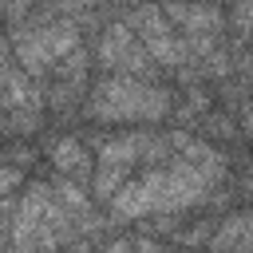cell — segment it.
<instances>
[{
    "instance_id": "1",
    "label": "cell",
    "mask_w": 253,
    "mask_h": 253,
    "mask_svg": "<svg viewBox=\"0 0 253 253\" xmlns=\"http://www.w3.org/2000/svg\"><path fill=\"white\" fill-rule=\"evenodd\" d=\"M225 166H202V162H190L182 154L134 174L111 202V217L119 221H138V217H158V213H174V210H190V206H202L210 198V190L221 182Z\"/></svg>"
},
{
    "instance_id": "2",
    "label": "cell",
    "mask_w": 253,
    "mask_h": 253,
    "mask_svg": "<svg viewBox=\"0 0 253 253\" xmlns=\"http://www.w3.org/2000/svg\"><path fill=\"white\" fill-rule=\"evenodd\" d=\"M75 241V213L51 182H28L16 210L4 213V253H59Z\"/></svg>"
},
{
    "instance_id": "3",
    "label": "cell",
    "mask_w": 253,
    "mask_h": 253,
    "mask_svg": "<svg viewBox=\"0 0 253 253\" xmlns=\"http://www.w3.org/2000/svg\"><path fill=\"white\" fill-rule=\"evenodd\" d=\"M83 115L91 123H158L174 115V91L138 75H103L91 83Z\"/></svg>"
},
{
    "instance_id": "4",
    "label": "cell",
    "mask_w": 253,
    "mask_h": 253,
    "mask_svg": "<svg viewBox=\"0 0 253 253\" xmlns=\"http://www.w3.org/2000/svg\"><path fill=\"white\" fill-rule=\"evenodd\" d=\"M8 47L20 59V67L36 79H47L71 51H79V24L71 16L47 12V16H28L12 24Z\"/></svg>"
},
{
    "instance_id": "5",
    "label": "cell",
    "mask_w": 253,
    "mask_h": 253,
    "mask_svg": "<svg viewBox=\"0 0 253 253\" xmlns=\"http://www.w3.org/2000/svg\"><path fill=\"white\" fill-rule=\"evenodd\" d=\"M126 24L138 32V40L146 43V51L154 55V63L162 71H178L186 75V63H194V47L186 36H178V28L170 24V16L158 8V4H138Z\"/></svg>"
},
{
    "instance_id": "6",
    "label": "cell",
    "mask_w": 253,
    "mask_h": 253,
    "mask_svg": "<svg viewBox=\"0 0 253 253\" xmlns=\"http://www.w3.org/2000/svg\"><path fill=\"white\" fill-rule=\"evenodd\" d=\"M95 59L107 75H138V79H154L158 63L146 51V43L138 40V32L126 20H115L103 28L99 43H95Z\"/></svg>"
},
{
    "instance_id": "7",
    "label": "cell",
    "mask_w": 253,
    "mask_h": 253,
    "mask_svg": "<svg viewBox=\"0 0 253 253\" xmlns=\"http://www.w3.org/2000/svg\"><path fill=\"white\" fill-rule=\"evenodd\" d=\"M43 91H47V107H51L55 115H67L75 103H87V91H91V55H87L83 47L71 51V55L47 75Z\"/></svg>"
},
{
    "instance_id": "8",
    "label": "cell",
    "mask_w": 253,
    "mask_h": 253,
    "mask_svg": "<svg viewBox=\"0 0 253 253\" xmlns=\"http://www.w3.org/2000/svg\"><path fill=\"white\" fill-rule=\"evenodd\" d=\"M162 12L170 16V24L178 32H186V40H213L225 24L217 4H202V0H166Z\"/></svg>"
},
{
    "instance_id": "9",
    "label": "cell",
    "mask_w": 253,
    "mask_h": 253,
    "mask_svg": "<svg viewBox=\"0 0 253 253\" xmlns=\"http://www.w3.org/2000/svg\"><path fill=\"white\" fill-rule=\"evenodd\" d=\"M47 162L59 178H71V182H91L95 178V154L75 134H55L47 142Z\"/></svg>"
},
{
    "instance_id": "10",
    "label": "cell",
    "mask_w": 253,
    "mask_h": 253,
    "mask_svg": "<svg viewBox=\"0 0 253 253\" xmlns=\"http://www.w3.org/2000/svg\"><path fill=\"white\" fill-rule=\"evenodd\" d=\"M103 253H134V241H126V237H111V241L103 245Z\"/></svg>"
},
{
    "instance_id": "11",
    "label": "cell",
    "mask_w": 253,
    "mask_h": 253,
    "mask_svg": "<svg viewBox=\"0 0 253 253\" xmlns=\"http://www.w3.org/2000/svg\"><path fill=\"white\" fill-rule=\"evenodd\" d=\"M59 253H87V241H71L67 249H59Z\"/></svg>"
}]
</instances>
